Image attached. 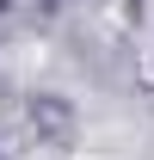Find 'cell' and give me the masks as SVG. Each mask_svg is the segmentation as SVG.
Segmentation results:
<instances>
[]
</instances>
